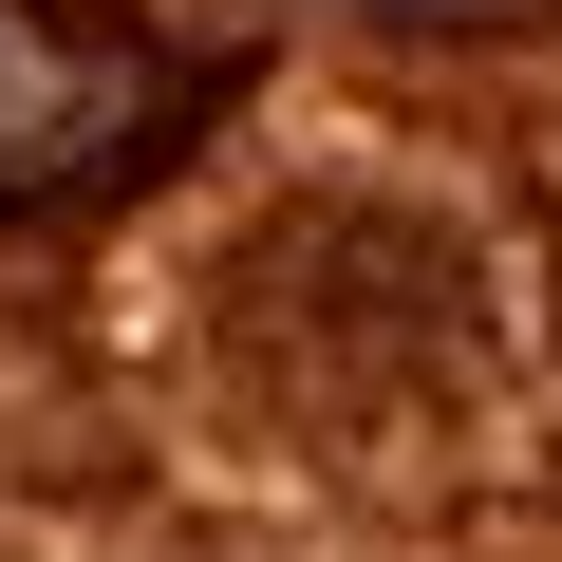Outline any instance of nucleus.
Masks as SVG:
<instances>
[{
	"instance_id": "nucleus-1",
	"label": "nucleus",
	"mask_w": 562,
	"mask_h": 562,
	"mask_svg": "<svg viewBox=\"0 0 562 562\" xmlns=\"http://www.w3.org/2000/svg\"><path fill=\"white\" fill-rule=\"evenodd\" d=\"M169 113H188V57H150L132 20H76V0H0V206L113 188Z\"/></svg>"
}]
</instances>
